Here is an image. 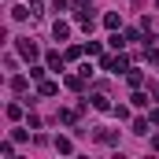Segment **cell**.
Masks as SVG:
<instances>
[{
	"label": "cell",
	"instance_id": "obj_3",
	"mask_svg": "<svg viewBox=\"0 0 159 159\" xmlns=\"http://www.w3.org/2000/svg\"><path fill=\"white\" fill-rule=\"evenodd\" d=\"M56 89H59L56 81H41V96H56Z\"/></svg>",
	"mask_w": 159,
	"mask_h": 159
},
{
	"label": "cell",
	"instance_id": "obj_2",
	"mask_svg": "<svg viewBox=\"0 0 159 159\" xmlns=\"http://www.w3.org/2000/svg\"><path fill=\"white\" fill-rule=\"evenodd\" d=\"M52 34H56V41H67V37H70V26H67V22H56Z\"/></svg>",
	"mask_w": 159,
	"mask_h": 159
},
{
	"label": "cell",
	"instance_id": "obj_4",
	"mask_svg": "<svg viewBox=\"0 0 159 159\" xmlns=\"http://www.w3.org/2000/svg\"><path fill=\"white\" fill-rule=\"evenodd\" d=\"M152 122H156V126H159V107H156V111H152Z\"/></svg>",
	"mask_w": 159,
	"mask_h": 159
},
{
	"label": "cell",
	"instance_id": "obj_1",
	"mask_svg": "<svg viewBox=\"0 0 159 159\" xmlns=\"http://www.w3.org/2000/svg\"><path fill=\"white\" fill-rule=\"evenodd\" d=\"M15 48H19V52H22L26 59H37V44H30V41H19Z\"/></svg>",
	"mask_w": 159,
	"mask_h": 159
}]
</instances>
